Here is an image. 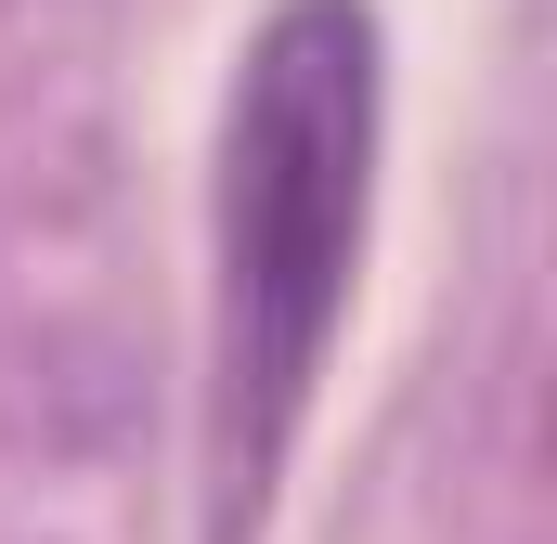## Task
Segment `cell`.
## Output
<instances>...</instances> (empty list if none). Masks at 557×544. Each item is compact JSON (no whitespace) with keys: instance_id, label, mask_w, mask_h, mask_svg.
Listing matches in <instances>:
<instances>
[{"instance_id":"obj_1","label":"cell","mask_w":557,"mask_h":544,"mask_svg":"<svg viewBox=\"0 0 557 544\" xmlns=\"http://www.w3.org/2000/svg\"><path fill=\"white\" fill-rule=\"evenodd\" d=\"M363 195H376V13L285 0L247 39L221 118V403L247 467L298 428L324 376L363 260Z\"/></svg>"}]
</instances>
